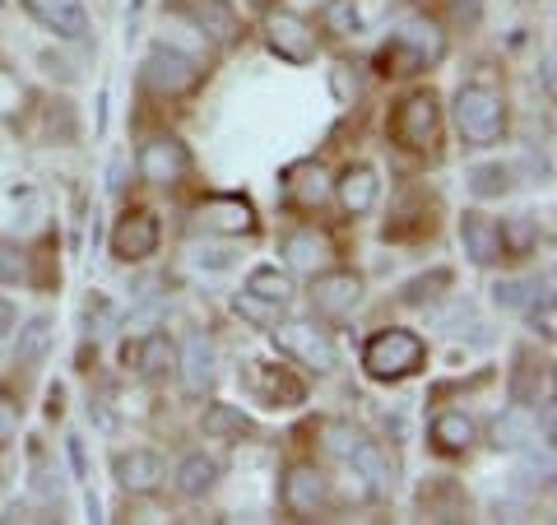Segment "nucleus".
Listing matches in <instances>:
<instances>
[{
	"label": "nucleus",
	"mask_w": 557,
	"mask_h": 525,
	"mask_svg": "<svg viewBox=\"0 0 557 525\" xmlns=\"http://www.w3.org/2000/svg\"><path fill=\"white\" fill-rule=\"evenodd\" d=\"M534 297H539L534 279H497V284H493V303H497L502 312H525Z\"/></svg>",
	"instance_id": "34"
},
{
	"label": "nucleus",
	"mask_w": 557,
	"mask_h": 525,
	"mask_svg": "<svg viewBox=\"0 0 557 525\" xmlns=\"http://www.w3.org/2000/svg\"><path fill=\"white\" fill-rule=\"evenodd\" d=\"M121 363L135 367L139 377H168L177 373V344L168 330H139L135 340L121 344Z\"/></svg>",
	"instance_id": "11"
},
{
	"label": "nucleus",
	"mask_w": 557,
	"mask_h": 525,
	"mask_svg": "<svg viewBox=\"0 0 557 525\" xmlns=\"http://www.w3.org/2000/svg\"><path fill=\"white\" fill-rule=\"evenodd\" d=\"M456 126H460V139L474 149H487L507 135V102H502L497 89L487 84H465L456 94Z\"/></svg>",
	"instance_id": "2"
},
{
	"label": "nucleus",
	"mask_w": 557,
	"mask_h": 525,
	"mask_svg": "<svg viewBox=\"0 0 557 525\" xmlns=\"http://www.w3.org/2000/svg\"><path fill=\"white\" fill-rule=\"evenodd\" d=\"M112 475H116V484L126 488V493L149 498V493H159V488H163L168 465H163L159 451L135 447V451H116V456H112Z\"/></svg>",
	"instance_id": "12"
},
{
	"label": "nucleus",
	"mask_w": 557,
	"mask_h": 525,
	"mask_svg": "<svg viewBox=\"0 0 557 525\" xmlns=\"http://www.w3.org/2000/svg\"><path fill=\"white\" fill-rule=\"evenodd\" d=\"M196 219L205 233H219V237H251L256 233V205L237 191H223V196H205L196 205Z\"/></svg>",
	"instance_id": "7"
},
{
	"label": "nucleus",
	"mask_w": 557,
	"mask_h": 525,
	"mask_svg": "<svg viewBox=\"0 0 557 525\" xmlns=\"http://www.w3.org/2000/svg\"><path fill=\"white\" fill-rule=\"evenodd\" d=\"M391 139L409 154H432L442 139V102L432 89H413L409 98H399V108L391 117Z\"/></svg>",
	"instance_id": "3"
},
{
	"label": "nucleus",
	"mask_w": 557,
	"mask_h": 525,
	"mask_svg": "<svg viewBox=\"0 0 557 525\" xmlns=\"http://www.w3.org/2000/svg\"><path fill=\"white\" fill-rule=\"evenodd\" d=\"M539 387L548 391V363H539L530 349H520L511 373V405H539Z\"/></svg>",
	"instance_id": "26"
},
{
	"label": "nucleus",
	"mask_w": 557,
	"mask_h": 525,
	"mask_svg": "<svg viewBox=\"0 0 557 525\" xmlns=\"http://www.w3.org/2000/svg\"><path fill=\"white\" fill-rule=\"evenodd\" d=\"M247 293L265 297V303L288 307V303H293V274H288V270H278V266H260V270L247 274Z\"/></svg>",
	"instance_id": "30"
},
{
	"label": "nucleus",
	"mask_w": 557,
	"mask_h": 525,
	"mask_svg": "<svg viewBox=\"0 0 557 525\" xmlns=\"http://www.w3.org/2000/svg\"><path fill=\"white\" fill-rule=\"evenodd\" d=\"M265 42L278 61L288 65H311L317 61V28H311L298 10H274L265 20Z\"/></svg>",
	"instance_id": "6"
},
{
	"label": "nucleus",
	"mask_w": 557,
	"mask_h": 525,
	"mask_svg": "<svg viewBox=\"0 0 557 525\" xmlns=\"http://www.w3.org/2000/svg\"><path fill=\"white\" fill-rule=\"evenodd\" d=\"M28 270H24V256L10 247V242H0V279H5V284H14V279H24Z\"/></svg>",
	"instance_id": "41"
},
{
	"label": "nucleus",
	"mask_w": 557,
	"mask_h": 525,
	"mask_svg": "<svg viewBox=\"0 0 557 525\" xmlns=\"http://www.w3.org/2000/svg\"><path fill=\"white\" fill-rule=\"evenodd\" d=\"M497 233H502V252L507 256H534V247H539V223L534 219H525V215H516V219H502L497 223Z\"/></svg>",
	"instance_id": "31"
},
{
	"label": "nucleus",
	"mask_w": 557,
	"mask_h": 525,
	"mask_svg": "<svg viewBox=\"0 0 557 525\" xmlns=\"http://www.w3.org/2000/svg\"><path fill=\"white\" fill-rule=\"evenodd\" d=\"M428 437H432V447H437L442 456H465V451L474 447V418L460 414V410H446V414L432 418Z\"/></svg>",
	"instance_id": "25"
},
{
	"label": "nucleus",
	"mask_w": 557,
	"mask_h": 525,
	"mask_svg": "<svg viewBox=\"0 0 557 525\" xmlns=\"http://www.w3.org/2000/svg\"><path fill=\"white\" fill-rule=\"evenodd\" d=\"M223 475V465L214 456H205V451H190V456L177 465V475H172V484H177V493L182 498H205V493H214V484Z\"/></svg>",
	"instance_id": "24"
},
{
	"label": "nucleus",
	"mask_w": 557,
	"mask_h": 525,
	"mask_svg": "<svg viewBox=\"0 0 557 525\" xmlns=\"http://www.w3.org/2000/svg\"><path fill=\"white\" fill-rule=\"evenodd\" d=\"M14 326H20V312H14V303H5V297H0V340L14 335Z\"/></svg>",
	"instance_id": "42"
},
{
	"label": "nucleus",
	"mask_w": 557,
	"mask_h": 525,
	"mask_svg": "<svg viewBox=\"0 0 557 525\" xmlns=\"http://www.w3.org/2000/svg\"><path fill=\"white\" fill-rule=\"evenodd\" d=\"M242 317L256 321V326H274L278 317H284V307L278 303H265V297H256V293H237V303H233Z\"/></svg>",
	"instance_id": "38"
},
{
	"label": "nucleus",
	"mask_w": 557,
	"mask_h": 525,
	"mask_svg": "<svg viewBox=\"0 0 557 525\" xmlns=\"http://www.w3.org/2000/svg\"><path fill=\"white\" fill-rule=\"evenodd\" d=\"M325 24L330 33H358L362 28V10H358V0H325Z\"/></svg>",
	"instance_id": "36"
},
{
	"label": "nucleus",
	"mask_w": 557,
	"mask_h": 525,
	"mask_svg": "<svg viewBox=\"0 0 557 525\" xmlns=\"http://www.w3.org/2000/svg\"><path fill=\"white\" fill-rule=\"evenodd\" d=\"M525 312H530V321H534V330H539L544 340H553V335H557V330H553V297H534V303H530Z\"/></svg>",
	"instance_id": "40"
},
{
	"label": "nucleus",
	"mask_w": 557,
	"mask_h": 525,
	"mask_svg": "<svg viewBox=\"0 0 557 525\" xmlns=\"http://www.w3.org/2000/svg\"><path fill=\"white\" fill-rule=\"evenodd\" d=\"M534 442H544V437H539V418H534L530 405H511V410H502L493 418V447L497 451H525Z\"/></svg>",
	"instance_id": "22"
},
{
	"label": "nucleus",
	"mask_w": 557,
	"mask_h": 525,
	"mask_svg": "<svg viewBox=\"0 0 557 525\" xmlns=\"http://www.w3.org/2000/svg\"><path fill=\"white\" fill-rule=\"evenodd\" d=\"M330 256H335V242L317 229H298L284 237V260L288 270H302V274H321L330 266Z\"/></svg>",
	"instance_id": "21"
},
{
	"label": "nucleus",
	"mask_w": 557,
	"mask_h": 525,
	"mask_svg": "<svg viewBox=\"0 0 557 525\" xmlns=\"http://www.w3.org/2000/svg\"><path fill=\"white\" fill-rule=\"evenodd\" d=\"M139 178H145L149 186H177L186 172H190V149L182 145L177 135H153L145 149H139Z\"/></svg>",
	"instance_id": "9"
},
{
	"label": "nucleus",
	"mask_w": 557,
	"mask_h": 525,
	"mask_svg": "<svg viewBox=\"0 0 557 525\" xmlns=\"http://www.w3.org/2000/svg\"><path fill=\"white\" fill-rule=\"evenodd\" d=\"M20 424H24V410L5 387H0V451H5L14 437H20Z\"/></svg>",
	"instance_id": "39"
},
{
	"label": "nucleus",
	"mask_w": 557,
	"mask_h": 525,
	"mask_svg": "<svg viewBox=\"0 0 557 525\" xmlns=\"http://www.w3.org/2000/svg\"><path fill=\"white\" fill-rule=\"evenodd\" d=\"M446 289H450V270H432V274L409 279V284L399 289V303H405V307H423V303H432V297H442Z\"/></svg>",
	"instance_id": "33"
},
{
	"label": "nucleus",
	"mask_w": 557,
	"mask_h": 525,
	"mask_svg": "<svg viewBox=\"0 0 557 525\" xmlns=\"http://www.w3.org/2000/svg\"><path fill=\"white\" fill-rule=\"evenodd\" d=\"M335 196H339V205H344V215H348V219L372 215V209H376V196H381L376 168H372V163H348L339 178H335Z\"/></svg>",
	"instance_id": "17"
},
{
	"label": "nucleus",
	"mask_w": 557,
	"mask_h": 525,
	"mask_svg": "<svg viewBox=\"0 0 557 525\" xmlns=\"http://www.w3.org/2000/svg\"><path fill=\"white\" fill-rule=\"evenodd\" d=\"M460 242H465V256L474 260V266H497V260H507L502 252V233H497V219H487L483 209H465L460 215Z\"/></svg>",
	"instance_id": "18"
},
{
	"label": "nucleus",
	"mask_w": 557,
	"mask_h": 525,
	"mask_svg": "<svg viewBox=\"0 0 557 525\" xmlns=\"http://www.w3.org/2000/svg\"><path fill=\"white\" fill-rule=\"evenodd\" d=\"M200 428H205V437H214V442H242V437L256 432V418L242 410V405H223V400H209L205 414H200Z\"/></svg>",
	"instance_id": "23"
},
{
	"label": "nucleus",
	"mask_w": 557,
	"mask_h": 525,
	"mask_svg": "<svg viewBox=\"0 0 557 525\" xmlns=\"http://www.w3.org/2000/svg\"><path fill=\"white\" fill-rule=\"evenodd\" d=\"M465 186L474 191L479 200H502L511 191V168L507 163H474L465 172Z\"/></svg>",
	"instance_id": "29"
},
{
	"label": "nucleus",
	"mask_w": 557,
	"mask_h": 525,
	"mask_svg": "<svg viewBox=\"0 0 557 525\" xmlns=\"http://www.w3.org/2000/svg\"><path fill=\"white\" fill-rule=\"evenodd\" d=\"M423 358H428L423 335H413L405 326H386L362 344V367H368L372 381H405L423 367Z\"/></svg>",
	"instance_id": "1"
},
{
	"label": "nucleus",
	"mask_w": 557,
	"mask_h": 525,
	"mask_svg": "<svg viewBox=\"0 0 557 525\" xmlns=\"http://www.w3.org/2000/svg\"><path fill=\"white\" fill-rule=\"evenodd\" d=\"M177 373H182L186 395L214 391V381H219V354H214V344H209V335H190L177 349Z\"/></svg>",
	"instance_id": "16"
},
{
	"label": "nucleus",
	"mask_w": 557,
	"mask_h": 525,
	"mask_svg": "<svg viewBox=\"0 0 557 525\" xmlns=\"http://www.w3.org/2000/svg\"><path fill=\"white\" fill-rule=\"evenodd\" d=\"M284 506L293 516H321L330 506V479L317 465H293L284 475Z\"/></svg>",
	"instance_id": "14"
},
{
	"label": "nucleus",
	"mask_w": 557,
	"mask_h": 525,
	"mask_svg": "<svg viewBox=\"0 0 557 525\" xmlns=\"http://www.w3.org/2000/svg\"><path fill=\"white\" fill-rule=\"evenodd\" d=\"M395 38L405 42L423 65H437V61L446 57V38H442V28L432 24V20H409V24H399Z\"/></svg>",
	"instance_id": "27"
},
{
	"label": "nucleus",
	"mask_w": 557,
	"mask_h": 525,
	"mask_svg": "<svg viewBox=\"0 0 557 525\" xmlns=\"http://www.w3.org/2000/svg\"><path fill=\"white\" fill-rule=\"evenodd\" d=\"M251 387H256V395H260V405H270V410H298L302 400H307V387L288 373V367H265V363H256V367H251Z\"/></svg>",
	"instance_id": "19"
},
{
	"label": "nucleus",
	"mask_w": 557,
	"mask_h": 525,
	"mask_svg": "<svg viewBox=\"0 0 557 525\" xmlns=\"http://www.w3.org/2000/svg\"><path fill=\"white\" fill-rule=\"evenodd\" d=\"M177 14L200 33V38H214V42H237L242 38V24H237V10L228 0H177Z\"/></svg>",
	"instance_id": "13"
},
{
	"label": "nucleus",
	"mask_w": 557,
	"mask_h": 525,
	"mask_svg": "<svg viewBox=\"0 0 557 525\" xmlns=\"http://www.w3.org/2000/svg\"><path fill=\"white\" fill-rule=\"evenodd\" d=\"M65 451H70V461H75V475H79V479L89 475V465H84V442H79V437H70Z\"/></svg>",
	"instance_id": "43"
},
{
	"label": "nucleus",
	"mask_w": 557,
	"mask_h": 525,
	"mask_svg": "<svg viewBox=\"0 0 557 525\" xmlns=\"http://www.w3.org/2000/svg\"><path fill=\"white\" fill-rule=\"evenodd\" d=\"M284 196L298 205L302 215H317V209L335 196V182H330V172L317 159H302L284 172Z\"/></svg>",
	"instance_id": "15"
},
{
	"label": "nucleus",
	"mask_w": 557,
	"mask_h": 525,
	"mask_svg": "<svg viewBox=\"0 0 557 525\" xmlns=\"http://www.w3.org/2000/svg\"><path fill=\"white\" fill-rule=\"evenodd\" d=\"M112 321H116V307L102 293H89V303H84V335H94V340L108 335Z\"/></svg>",
	"instance_id": "35"
},
{
	"label": "nucleus",
	"mask_w": 557,
	"mask_h": 525,
	"mask_svg": "<svg viewBox=\"0 0 557 525\" xmlns=\"http://www.w3.org/2000/svg\"><path fill=\"white\" fill-rule=\"evenodd\" d=\"M24 5L38 14V20L65 42H84L89 38V14H84V0H24Z\"/></svg>",
	"instance_id": "20"
},
{
	"label": "nucleus",
	"mask_w": 557,
	"mask_h": 525,
	"mask_svg": "<svg viewBox=\"0 0 557 525\" xmlns=\"http://www.w3.org/2000/svg\"><path fill=\"white\" fill-rule=\"evenodd\" d=\"M20 335H14V358L24 367H38L47 354H51V321L47 317H28L24 326H14Z\"/></svg>",
	"instance_id": "28"
},
{
	"label": "nucleus",
	"mask_w": 557,
	"mask_h": 525,
	"mask_svg": "<svg viewBox=\"0 0 557 525\" xmlns=\"http://www.w3.org/2000/svg\"><path fill=\"white\" fill-rule=\"evenodd\" d=\"M307 297L317 307V317H348L362 303V279L354 270H321V274H311Z\"/></svg>",
	"instance_id": "10"
},
{
	"label": "nucleus",
	"mask_w": 557,
	"mask_h": 525,
	"mask_svg": "<svg viewBox=\"0 0 557 525\" xmlns=\"http://www.w3.org/2000/svg\"><path fill=\"white\" fill-rule=\"evenodd\" d=\"M274 340L284 354H293L311 373H335L339 367V344L330 340V330H321L317 321H274Z\"/></svg>",
	"instance_id": "5"
},
{
	"label": "nucleus",
	"mask_w": 557,
	"mask_h": 525,
	"mask_svg": "<svg viewBox=\"0 0 557 525\" xmlns=\"http://www.w3.org/2000/svg\"><path fill=\"white\" fill-rule=\"evenodd\" d=\"M293 5H325V0H293Z\"/></svg>",
	"instance_id": "45"
},
{
	"label": "nucleus",
	"mask_w": 557,
	"mask_h": 525,
	"mask_svg": "<svg viewBox=\"0 0 557 525\" xmlns=\"http://www.w3.org/2000/svg\"><path fill=\"white\" fill-rule=\"evenodd\" d=\"M321 437H325V451H330L335 461H348V456H354V447L362 442V432L348 428V424H325Z\"/></svg>",
	"instance_id": "37"
},
{
	"label": "nucleus",
	"mask_w": 557,
	"mask_h": 525,
	"mask_svg": "<svg viewBox=\"0 0 557 525\" xmlns=\"http://www.w3.org/2000/svg\"><path fill=\"white\" fill-rule=\"evenodd\" d=\"M159 237H163V229L149 209H126L112 229V256L121 266H139V260H149L159 252Z\"/></svg>",
	"instance_id": "8"
},
{
	"label": "nucleus",
	"mask_w": 557,
	"mask_h": 525,
	"mask_svg": "<svg viewBox=\"0 0 557 525\" xmlns=\"http://www.w3.org/2000/svg\"><path fill=\"white\" fill-rule=\"evenodd\" d=\"M139 80H145V89L159 94V98H186V94L200 89L205 70L196 57H186L177 47H153L145 57V65H139Z\"/></svg>",
	"instance_id": "4"
},
{
	"label": "nucleus",
	"mask_w": 557,
	"mask_h": 525,
	"mask_svg": "<svg viewBox=\"0 0 557 525\" xmlns=\"http://www.w3.org/2000/svg\"><path fill=\"white\" fill-rule=\"evenodd\" d=\"M61 414H65V391L51 387V391H47V418H61Z\"/></svg>",
	"instance_id": "44"
},
{
	"label": "nucleus",
	"mask_w": 557,
	"mask_h": 525,
	"mask_svg": "<svg viewBox=\"0 0 557 525\" xmlns=\"http://www.w3.org/2000/svg\"><path fill=\"white\" fill-rule=\"evenodd\" d=\"M376 70H381V75H386V80H409V75H418V70H428V65L418 61L413 51H409L405 42H399V38H391L386 47H381Z\"/></svg>",
	"instance_id": "32"
}]
</instances>
